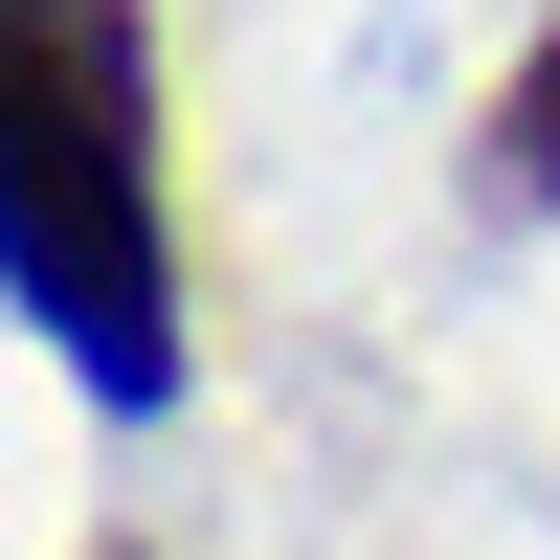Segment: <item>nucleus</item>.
I'll list each match as a JSON object with an SVG mask.
<instances>
[{
	"label": "nucleus",
	"instance_id": "f03ea898",
	"mask_svg": "<svg viewBox=\"0 0 560 560\" xmlns=\"http://www.w3.org/2000/svg\"><path fill=\"white\" fill-rule=\"evenodd\" d=\"M493 135H516V179H538V202H560V45H538V68H516V113H493Z\"/></svg>",
	"mask_w": 560,
	"mask_h": 560
},
{
	"label": "nucleus",
	"instance_id": "f257e3e1",
	"mask_svg": "<svg viewBox=\"0 0 560 560\" xmlns=\"http://www.w3.org/2000/svg\"><path fill=\"white\" fill-rule=\"evenodd\" d=\"M0 224H23V314L113 404H158L179 314H158V158H135V23L113 0H0Z\"/></svg>",
	"mask_w": 560,
	"mask_h": 560
}]
</instances>
